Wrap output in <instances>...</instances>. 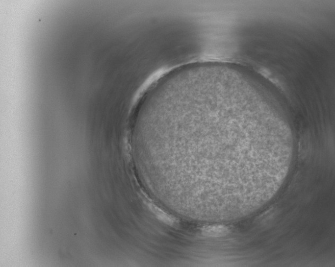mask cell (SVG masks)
Masks as SVG:
<instances>
[{"mask_svg":"<svg viewBox=\"0 0 335 267\" xmlns=\"http://www.w3.org/2000/svg\"><path fill=\"white\" fill-rule=\"evenodd\" d=\"M311 147V136L309 130L302 134L299 141V158L305 160L309 154Z\"/></svg>","mask_w":335,"mask_h":267,"instance_id":"3","label":"cell"},{"mask_svg":"<svg viewBox=\"0 0 335 267\" xmlns=\"http://www.w3.org/2000/svg\"><path fill=\"white\" fill-rule=\"evenodd\" d=\"M146 204L149 209L152 212L157 219H159L164 223L170 226H175L177 223V220L176 218L163 211L156 205H155L153 202L147 201H145Z\"/></svg>","mask_w":335,"mask_h":267,"instance_id":"1","label":"cell"},{"mask_svg":"<svg viewBox=\"0 0 335 267\" xmlns=\"http://www.w3.org/2000/svg\"><path fill=\"white\" fill-rule=\"evenodd\" d=\"M201 232L204 236L219 238L227 236L230 232V230L225 225H211L203 227Z\"/></svg>","mask_w":335,"mask_h":267,"instance_id":"2","label":"cell"}]
</instances>
